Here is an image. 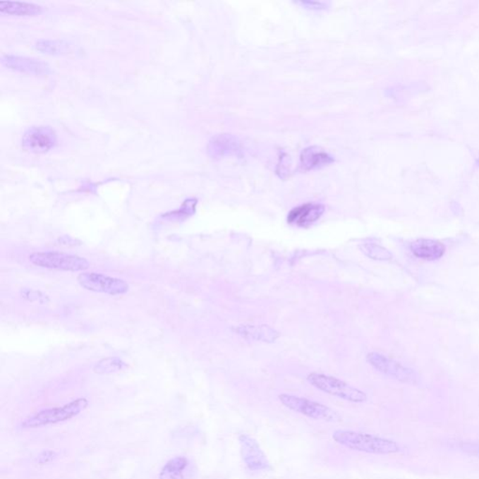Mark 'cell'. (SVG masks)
<instances>
[{"mask_svg":"<svg viewBox=\"0 0 479 479\" xmlns=\"http://www.w3.org/2000/svg\"><path fill=\"white\" fill-rule=\"evenodd\" d=\"M332 439L353 451L377 455H391L400 451L399 444L391 439L351 430H336L332 434Z\"/></svg>","mask_w":479,"mask_h":479,"instance_id":"obj_1","label":"cell"},{"mask_svg":"<svg viewBox=\"0 0 479 479\" xmlns=\"http://www.w3.org/2000/svg\"><path fill=\"white\" fill-rule=\"evenodd\" d=\"M88 404L87 399L79 398L65 404L64 406L41 410L25 418L21 421L20 427L23 430L37 429L65 423L84 412L87 408Z\"/></svg>","mask_w":479,"mask_h":479,"instance_id":"obj_2","label":"cell"},{"mask_svg":"<svg viewBox=\"0 0 479 479\" xmlns=\"http://www.w3.org/2000/svg\"><path fill=\"white\" fill-rule=\"evenodd\" d=\"M307 380L313 387L318 391L334 396V397L342 399L344 401L353 404H363L367 401L365 392L354 388L345 381L338 380L320 372H311L307 377Z\"/></svg>","mask_w":479,"mask_h":479,"instance_id":"obj_3","label":"cell"},{"mask_svg":"<svg viewBox=\"0 0 479 479\" xmlns=\"http://www.w3.org/2000/svg\"><path fill=\"white\" fill-rule=\"evenodd\" d=\"M278 399L289 410L311 420H322L326 423H336L340 420V416L336 411L317 401L291 394H280Z\"/></svg>","mask_w":479,"mask_h":479,"instance_id":"obj_4","label":"cell"},{"mask_svg":"<svg viewBox=\"0 0 479 479\" xmlns=\"http://www.w3.org/2000/svg\"><path fill=\"white\" fill-rule=\"evenodd\" d=\"M34 265L66 272H82L89 268V262L84 257L59 252H40L30 256Z\"/></svg>","mask_w":479,"mask_h":479,"instance_id":"obj_5","label":"cell"},{"mask_svg":"<svg viewBox=\"0 0 479 479\" xmlns=\"http://www.w3.org/2000/svg\"><path fill=\"white\" fill-rule=\"evenodd\" d=\"M367 361L381 374L400 381L401 383L416 384L418 383V375L414 370L404 366L397 361L391 360L380 353H369L366 358Z\"/></svg>","mask_w":479,"mask_h":479,"instance_id":"obj_6","label":"cell"},{"mask_svg":"<svg viewBox=\"0 0 479 479\" xmlns=\"http://www.w3.org/2000/svg\"><path fill=\"white\" fill-rule=\"evenodd\" d=\"M77 280L80 285L87 291L102 292L113 296L127 293L130 289V286L124 280L96 272H84L79 275Z\"/></svg>","mask_w":479,"mask_h":479,"instance_id":"obj_7","label":"cell"},{"mask_svg":"<svg viewBox=\"0 0 479 479\" xmlns=\"http://www.w3.org/2000/svg\"><path fill=\"white\" fill-rule=\"evenodd\" d=\"M238 440L240 443L243 461L250 471H271L272 470L271 463L256 439L248 435H241Z\"/></svg>","mask_w":479,"mask_h":479,"instance_id":"obj_8","label":"cell"},{"mask_svg":"<svg viewBox=\"0 0 479 479\" xmlns=\"http://www.w3.org/2000/svg\"><path fill=\"white\" fill-rule=\"evenodd\" d=\"M56 132L49 127H33L23 136L22 145L32 153H45L56 146Z\"/></svg>","mask_w":479,"mask_h":479,"instance_id":"obj_9","label":"cell"},{"mask_svg":"<svg viewBox=\"0 0 479 479\" xmlns=\"http://www.w3.org/2000/svg\"><path fill=\"white\" fill-rule=\"evenodd\" d=\"M325 212V206L320 203H305L292 209L288 216L289 225L307 229L320 219Z\"/></svg>","mask_w":479,"mask_h":479,"instance_id":"obj_10","label":"cell"},{"mask_svg":"<svg viewBox=\"0 0 479 479\" xmlns=\"http://www.w3.org/2000/svg\"><path fill=\"white\" fill-rule=\"evenodd\" d=\"M207 152L213 159H222L225 157L236 156L241 152V143L232 135H217L209 143Z\"/></svg>","mask_w":479,"mask_h":479,"instance_id":"obj_11","label":"cell"},{"mask_svg":"<svg viewBox=\"0 0 479 479\" xmlns=\"http://www.w3.org/2000/svg\"><path fill=\"white\" fill-rule=\"evenodd\" d=\"M2 63L13 70L35 75H47L50 73V67L46 63L28 57L6 56L3 57Z\"/></svg>","mask_w":479,"mask_h":479,"instance_id":"obj_12","label":"cell"},{"mask_svg":"<svg viewBox=\"0 0 479 479\" xmlns=\"http://www.w3.org/2000/svg\"><path fill=\"white\" fill-rule=\"evenodd\" d=\"M413 255L418 259L429 260H440L446 253V246L440 241L432 239H418L410 246Z\"/></svg>","mask_w":479,"mask_h":479,"instance_id":"obj_13","label":"cell"},{"mask_svg":"<svg viewBox=\"0 0 479 479\" xmlns=\"http://www.w3.org/2000/svg\"><path fill=\"white\" fill-rule=\"evenodd\" d=\"M234 332L245 339L264 343H274L280 336L279 332L267 325H242L235 328Z\"/></svg>","mask_w":479,"mask_h":479,"instance_id":"obj_14","label":"cell"},{"mask_svg":"<svg viewBox=\"0 0 479 479\" xmlns=\"http://www.w3.org/2000/svg\"><path fill=\"white\" fill-rule=\"evenodd\" d=\"M334 162L332 156L317 146L305 148L301 154L302 167L306 171L317 170Z\"/></svg>","mask_w":479,"mask_h":479,"instance_id":"obj_15","label":"cell"},{"mask_svg":"<svg viewBox=\"0 0 479 479\" xmlns=\"http://www.w3.org/2000/svg\"><path fill=\"white\" fill-rule=\"evenodd\" d=\"M0 13L10 16H37L42 13V7L32 3L0 1Z\"/></svg>","mask_w":479,"mask_h":479,"instance_id":"obj_16","label":"cell"},{"mask_svg":"<svg viewBox=\"0 0 479 479\" xmlns=\"http://www.w3.org/2000/svg\"><path fill=\"white\" fill-rule=\"evenodd\" d=\"M189 466L188 459L183 456H177L171 459L162 467L159 473V479H185V472Z\"/></svg>","mask_w":479,"mask_h":479,"instance_id":"obj_17","label":"cell"},{"mask_svg":"<svg viewBox=\"0 0 479 479\" xmlns=\"http://www.w3.org/2000/svg\"><path fill=\"white\" fill-rule=\"evenodd\" d=\"M127 368V364L119 358H107L99 360L94 367V372L99 375H111Z\"/></svg>","mask_w":479,"mask_h":479,"instance_id":"obj_18","label":"cell"},{"mask_svg":"<svg viewBox=\"0 0 479 479\" xmlns=\"http://www.w3.org/2000/svg\"><path fill=\"white\" fill-rule=\"evenodd\" d=\"M67 44L56 41H41L37 42V49L42 53L48 54H59L67 50Z\"/></svg>","mask_w":479,"mask_h":479,"instance_id":"obj_19","label":"cell"},{"mask_svg":"<svg viewBox=\"0 0 479 479\" xmlns=\"http://www.w3.org/2000/svg\"><path fill=\"white\" fill-rule=\"evenodd\" d=\"M363 252L367 256L374 260H389L392 257L391 252L387 250L383 246L377 245H367L364 246Z\"/></svg>","mask_w":479,"mask_h":479,"instance_id":"obj_20","label":"cell"},{"mask_svg":"<svg viewBox=\"0 0 479 479\" xmlns=\"http://www.w3.org/2000/svg\"><path fill=\"white\" fill-rule=\"evenodd\" d=\"M197 203L198 200L196 199L186 200L179 211L174 212V213L169 214L167 216H176V217L192 216L196 212Z\"/></svg>","mask_w":479,"mask_h":479,"instance_id":"obj_21","label":"cell"},{"mask_svg":"<svg viewBox=\"0 0 479 479\" xmlns=\"http://www.w3.org/2000/svg\"><path fill=\"white\" fill-rule=\"evenodd\" d=\"M299 4L305 6V7L308 8H312V10H321L327 7L325 2H317V1H303L299 2Z\"/></svg>","mask_w":479,"mask_h":479,"instance_id":"obj_22","label":"cell"},{"mask_svg":"<svg viewBox=\"0 0 479 479\" xmlns=\"http://www.w3.org/2000/svg\"><path fill=\"white\" fill-rule=\"evenodd\" d=\"M56 457V453L54 451H44L41 456H40L39 463H48L51 461H53L54 458Z\"/></svg>","mask_w":479,"mask_h":479,"instance_id":"obj_23","label":"cell"}]
</instances>
